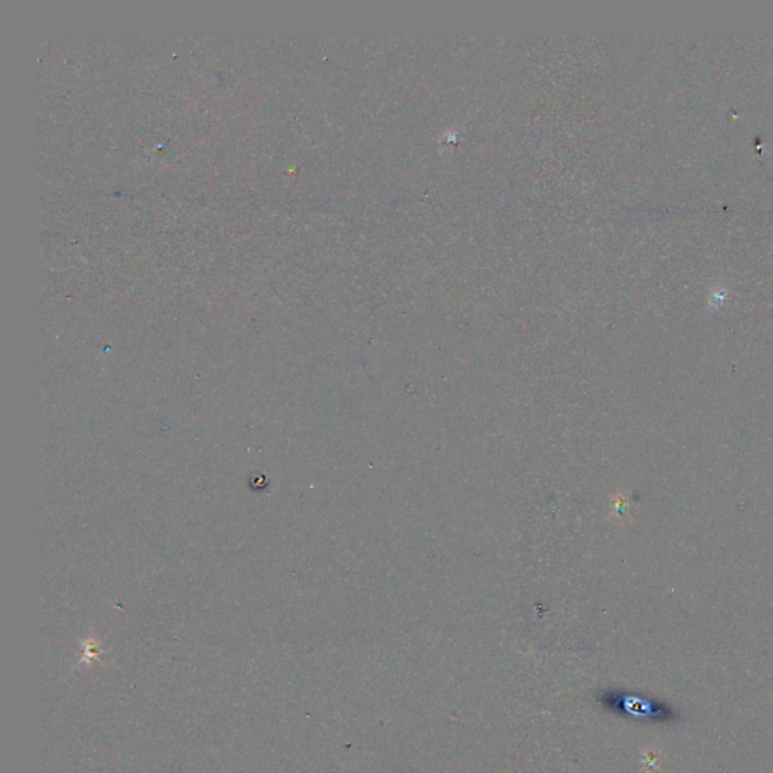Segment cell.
<instances>
[{
	"label": "cell",
	"mask_w": 773,
	"mask_h": 773,
	"mask_svg": "<svg viewBox=\"0 0 773 773\" xmlns=\"http://www.w3.org/2000/svg\"><path fill=\"white\" fill-rule=\"evenodd\" d=\"M602 702L612 710L634 716L643 719H668L670 711L662 706L648 699H642L633 695H621V693H607Z\"/></svg>",
	"instance_id": "6da1fadb"
}]
</instances>
